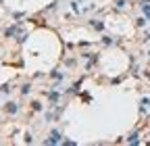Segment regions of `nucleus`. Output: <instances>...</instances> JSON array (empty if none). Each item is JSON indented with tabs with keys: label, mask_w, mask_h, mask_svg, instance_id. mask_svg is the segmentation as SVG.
<instances>
[{
	"label": "nucleus",
	"mask_w": 150,
	"mask_h": 146,
	"mask_svg": "<svg viewBox=\"0 0 150 146\" xmlns=\"http://www.w3.org/2000/svg\"><path fill=\"white\" fill-rule=\"evenodd\" d=\"M6 111H9V113H17V107H15V104H9V107H6Z\"/></svg>",
	"instance_id": "nucleus-1"
}]
</instances>
